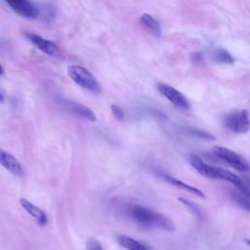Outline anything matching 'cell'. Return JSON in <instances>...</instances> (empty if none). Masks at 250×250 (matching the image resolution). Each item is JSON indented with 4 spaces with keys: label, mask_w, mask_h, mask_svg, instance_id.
I'll return each mask as SVG.
<instances>
[{
    "label": "cell",
    "mask_w": 250,
    "mask_h": 250,
    "mask_svg": "<svg viewBox=\"0 0 250 250\" xmlns=\"http://www.w3.org/2000/svg\"><path fill=\"white\" fill-rule=\"evenodd\" d=\"M6 4L18 15L26 19H37L40 15L39 8L30 1L24 0H9Z\"/></svg>",
    "instance_id": "obj_6"
},
{
    "label": "cell",
    "mask_w": 250,
    "mask_h": 250,
    "mask_svg": "<svg viewBox=\"0 0 250 250\" xmlns=\"http://www.w3.org/2000/svg\"><path fill=\"white\" fill-rule=\"evenodd\" d=\"M117 240H118V243L127 250H150L145 244L126 235H120L117 238Z\"/></svg>",
    "instance_id": "obj_12"
},
{
    "label": "cell",
    "mask_w": 250,
    "mask_h": 250,
    "mask_svg": "<svg viewBox=\"0 0 250 250\" xmlns=\"http://www.w3.org/2000/svg\"><path fill=\"white\" fill-rule=\"evenodd\" d=\"M86 250H104L100 241L95 238H89L86 244Z\"/></svg>",
    "instance_id": "obj_16"
},
{
    "label": "cell",
    "mask_w": 250,
    "mask_h": 250,
    "mask_svg": "<svg viewBox=\"0 0 250 250\" xmlns=\"http://www.w3.org/2000/svg\"><path fill=\"white\" fill-rule=\"evenodd\" d=\"M2 74H3V68H2V65L0 63V75H2Z\"/></svg>",
    "instance_id": "obj_22"
},
{
    "label": "cell",
    "mask_w": 250,
    "mask_h": 250,
    "mask_svg": "<svg viewBox=\"0 0 250 250\" xmlns=\"http://www.w3.org/2000/svg\"><path fill=\"white\" fill-rule=\"evenodd\" d=\"M190 132H191V134L196 135V136H199L200 138H203V139H215L211 134H209V133H207V132H204V131H201V130L191 129Z\"/></svg>",
    "instance_id": "obj_18"
},
{
    "label": "cell",
    "mask_w": 250,
    "mask_h": 250,
    "mask_svg": "<svg viewBox=\"0 0 250 250\" xmlns=\"http://www.w3.org/2000/svg\"><path fill=\"white\" fill-rule=\"evenodd\" d=\"M128 215L138 224L147 227L160 229L166 231H173L175 226L173 222L163 214L154 212L142 205H130L127 209Z\"/></svg>",
    "instance_id": "obj_1"
},
{
    "label": "cell",
    "mask_w": 250,
    "mask_h": 250,
    "mask_svg": "<svg viewBox=\"0 0 250 250\" xmlns=\"http://www.w3.org/2000/svg\"><path fill=\"white\" fill-rule=\"evenodd\" d=\"M3 99H4V96H3V94H1V93H0V102H2V101H3Z\"/></svg>",
    "instance_id": "obj_23"
},
{
    "label": "cell",
    "mask_w": 250,
    "mask_h": 250,
    "mask_svg": "<svg viewBox=\"0 0 250 250\" xmlns=\"http://www.w3.org/2000/svg\"><path fill=\"white\" fill-rule=\"evenodd\" d=\"M20 204L37 222V224L39 226L43 227L47 224V222H48L47 215L39 207H37L36 205H34L33 203H31L30 201H28L24 198L20 199Z\"/></svg>",
    "instance_id": "obj_10"
},
{
    "label": "cell",
    "mask_w": 250,
    "mask_h": 250,
    "mask_svg": "<svg viewBox=\"0 0 250 250\" xmlns=\"http://www.w3.org/2000/svg\"><path fill=\"white\" fill-rule=\"evenodd\" d=\"M63 104V106L69 111L71 112L72 114L80 117V118H84V119H87L89 121H96L97 117H96V114L94 113V111L84 105V104H81L79 103H75V102H71V101H63L62 102Z\"/></svg>",
    "instance_id": "obj_8"
},
{
    "label": "cell",
    "mask_w": 250,
    "mask_h": 250,
    "mask_svg": "<svg viewBox=\"0 0 250 250\" xmlns=\"http://www.w3.org/2000/svg\"><path fill=\"white\" fill-rule=\"evenodd\" d=\"M212 59L214 62H218V63H229V64H231L234 62V59L233 57L231 56V54L227 51L226 49L224 48H216L212 51Z\"/></svg>",
    "instance_id": "obj_13"
},
{
    "label": "cell",
    "mask_w": 250,
    "mask_h": 250,
    "mask_svg": "<svg viewBox=\"0 0 250 250\" xmlns=\"http://www.w3.org/2000/svg\"><path fill=\"white\" fill-rule=\"evenodd\" d=\"M213 153L226 163H228L232 168L240 171V172H248L250 170L249 163L245 160L244 157L239 155L238 153L221 146H217L213 147Z\"/></svg>",
    "instance_id": "obj_4"
},
{
    "label": "cell",
    "mask_w": 250,
    "mask_h": 250,
    "mask_svg": "<svg viewBox=\"0 0 250 250\" xmlns=\"http://www.w3.org/2000/svg\"><path fill=\"white\" fill-rule=\"evenodd\" d=\"M237 201L239 202V204L241 206H243L244 208H246L247 210L250 211V199L249 198H245V197H242V196H239L237 198Z\"/></svg>",
    "instance_id": "obj_19"
},
{
    "label": "cell",
    "mask_w": 250,
    "mask_h": 250,
    "mask_svg": "<svg viewBox=\"0 0 250 250\" xmlns=\"http://www.w3.org/2000/svg\"><path fill=\"white\" fill-rule=\"evenodd\" d=\"M142 25L152 35L159 37L161 35V26L160 23L149 14H143L140 18Z\"/></svg>",
    "instance_id": "obj_11"
},
{
    "label": "cell",
    "mask_w": 250,
    "mask_h": 250,
    "mask_svg": "<svg viewBox=\"0 0 250 250\" xmlns=\"http://www.w3.org/2000/svg\"><path fill=\"white\" fill-rule=\"evenodd\" d=\"M24 34L27 37V39L41 52L45 53L46 55H48L50 57L56 58V59H62V52L60 51L59 47L54 42H52L48 39H45L35 33L26 32Z\"/></svg>",
    "instance_id": "obj_5"
},
{
    "label": "cell",
    "mask_w": 250,
    "mask_h": 250,
    "mask_svg": "<svg viewBox=\"0 0 250 250\" xmlns=\"http://www.w3.org/2000/svg\"><path fill=\"white\" fill-rule=\"evenodd\" d=\"M179 200L182 201L186 206H188V208L193 213V215H194L195 217H197L198 219H201V218H202V212H201L200 208H199L197 205H195L194 203L190 202L189 200H187V199H184V198H179Z\"/></svg>",
    "instance_id": "obj_15"
},
{
    "label": "cell",
    "mask_w": 250,
    "mask_h": 250,
    "mask_svg": "<svg viewBox=\"0 0 250 250\" xmlns=\"http://www.w3.org/2000/svg\"><path fill=\"white\" fill-rule=\"evenodd\" d=\"M225 126L233 133L244 134L250 130V114L245 108L234 110L224 117Z\"/></svg>",
    "instance_id": "obj_3"
},
{
    "label": "cell",
    "mask_w": 250,
    "mask_h": 250,
    "mask_svg": "<svg viewBox=\"0 0 250 250\" xmlns=\"http://www.w3.org/2000/svg\"><path fill=\"white\" fill-rule=\"evenodd\" d=\"M245 242L250 246V238H246V239H245Z\"/></svg>",
    "instance_id": "obj_21"
},
{
    "label": "cell",
    "mask_w": 250,
    "mask_h": 250,
    "mask_svg": "<svg viewBox=\"0 0 250 250\" xmlns=\"http://www.w3.org/2000/svg\"><path fill=\"white\" fill-rule=\"evenodd\" d=\"M156 88H157L158 92L162 96H164L169 102H171L175 106H177L181 109H188L189 108V104H188V102L186 99V97L181 92H179L178 90L173 88L172 86L164 84V83H159L156 85Z\"/></svg>",
    "instance_id": "obj_7"
},
{
    "label": "cell",
    "mask_w": 250,
    "mask_h": 250,
    "mask_svg": "<svg viewBox=\"0 0 250 250\" xmlns=\"http://www.w3.org/2000/svg\"><path fill=\"white\" fill-rule=\"evenodd\" d=\"M162 177H163L167 182L171 183V184L174 185V186H177V187H179V188H184V189H186V190H188V191H189V192H191V193H193V194H195V195H197V196H199V197H202V198L205 197L204 193H203L200 189H198V188H194V187H192V186H189V185H188V184H186V183H184V182H182V181H180V180H178V179H176V178H174V177L168 176V175H162Z\"/></svg>",
    "instance_id": "obj_14"
},
{
    "label": "cell",
    "mask_w": 250,
    "mask_h": 250,
    "mask_svg": "<svg viewBox=\"0 0 250 250\" xmlns=\"http://www.w3.org/2000/svg\"><path fill=\"white\" fill-rule=\"evenodd\" d=\"M110 107H111V111H112L113 116L117 120L121 121V120L124 119V111H123V109L120 106H118L117 104H111Z\"/></svg>",
    "instance_id": "obj_17"
},
{
    "label": "cell",
    "mask_w": 250,
    "mask_h": 250,
    "mask_svg": "<svg viewBox=\"0 0 250 250\" xmlns=\"http://www.w3.org/2000/svg\"><path fill=\"white\" fill-rule=\"evenodd\" d=\"M67 73L69 77L80 87L95 95L101 94L102 88L100 83L87 68L81 65L71 64L67 67Z\"/></svg>",
    "instance_id": "obj_2"
},
{
    "label": "cell",
    "mask_w": 250,
    "mask_h": 250,
    "mask_svg": "<svg viewBox=\"0 0 250 250\" xmlns=\"http://www.w3.org/2000/svg\"><path fill=\"white\" fill-rule=\"evenodd\" d=\"M190 60H191L192 62L198 63V62H201L203 61V56H202L201 53H198V52L192 53V54L190 55Z\"/></svg>",
    "instance_id": "obj_20"
},
{
    "label": "cell",
    "mask_w": 250,
    "mask_h": 250,
    "mask_svg": "<svg viewBox=\"0 0 250 250\" xmlns=\"http://www.w3.org/2000/svg\"><path fill=\"white\" fill-rule=\"evenodd\" d=\"M0 164L6 168L10 173L16 176L23 175V168L21 162L11 153L0 148Z\"/></svg>",
    "instance_id": "obj_9"
}]
</instances>
